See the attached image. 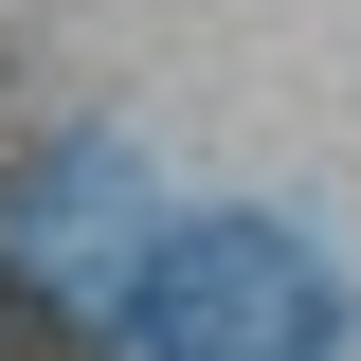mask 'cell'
I'll use <instances>...</instances> for the list:
<instances>
[{"label": "cell", "mask_w": 361, "mask_h": 361, "mask_svg": "<svg viewBox=\"0 0 361 361\" xmlns=\"http://www.w3.org/2000/svg\"><path fill=\"white\" fill-rule=\"evenodd\" d=\"M325 307L289 289V253H253V235H217V253L163 271V361H307Z\"/></svg>", "instance_id": "obj_1"}]
</instances>
